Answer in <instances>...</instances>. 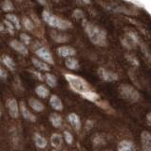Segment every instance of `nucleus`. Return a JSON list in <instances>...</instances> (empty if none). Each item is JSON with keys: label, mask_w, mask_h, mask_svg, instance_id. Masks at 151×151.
<instances>
[{"label": "nucleus", "mask_w": 151, "mask_h": 151, "mask_svg": "<svg viewBox=\"0 0 151 151\" xmlns=\"http://www.w3.org/2000/svg\"><path fill=\"white\" fill-rule=\"evenodd\" d=\"M83 27L92 44L98 46L107 45V32L104 28L88 22L85 19H83Z\"/></svg>", "instance_id": "obj_1"}, {"label": "nucleus", "mask_w": 151, "mask_h": 151, "mask_svg": "<svg viewBox=\"0 0 151 151\" xmlns=\"http://www.w3.org/2000/svg\"><path fill=\"white\" fill-rule=\"evenodd\" d=\"M42 18H43V21L47 25L55 28V29L62 31V30H67L71 27V23L69 21L55 15V14L50 12L48 9H44L42 12Z\"/></svg>", "instance_id": "obj_2"}, {"label": "nucleus", "mask_w": 151, "mask_h": 151, "mask_svg": "<svg viewBox=\"0 0 151 151\" xmlns=\"http://www.w3.org/2000/svg\"><path fill=\"white\" fill-rule=\"evenodd\" d=\"M66 79L68 80V82L69 83V86L73 91L80 94H84L85 93H87L89 90V86L88 82L82 78L78 77V76H74L71 74H66L65 75Z\"/></svg>", "instance_id": "obj_3"}, {"label": "nucleus", "mask_w": 151, "mask_h": 151, "mask_svg": "<svg viewBox=\"0 0 151 151\" xmlns=\"http://www.w3.org/2000/svg\"><path fill=\"white\" fill-rule=\"evenodd\" d=\"M119 93L123 98L129 102H137L140 98V94L137 90L128 84H122L119 87Z\"/></svg>", "instance_id": "obj_4"}, {"label": "nucleus", "mask_w": 151, "mask_h": 151, "mask_svg": "<svg viewBox=\"0 0 151 151\" xmlns=\"http://www.w3.org/2000/svg\"><path fill=\"white\" fill-rule=\"evenodd\" d=\"M139 44V37L133 31L126 32L124 38H122V45L127 49H133Z\"/></svg>", "instance_id": "obj_5"}, {"label": "nucleus", "mask_w": 151, "mask_h": 151, "mask_svg": "<svg viewBox=\"0 0 151 151\" xmlns=\"http://www.w3.org/2000/svg\"><path fill=\"white\" fill-rule=\"evenodd\" d=\"M35 54L39 59H41L42 60L45 61V63H47L48 64H53L54 63L53 55H51L50 51L47 48V47H44V46L39 47V48L35 51Z\"/></svg>", "instance_id": "obj_6"}, {"label": "nucleus", "mask_w": 151, "mask_h": 151, "mask_svg": "<svg viewBox=\"0 0 151 151\" xmlns=\"http://www.w3.org/2000/svg\"><path fill=\"white\" fill-rule=\"evenodd\" d=\"M6 105L8 107V111L10 113L11 117L12 118H18L19 116V111H20V107L18 105V103L15 98H9L7 100Z\"/></svg>", "instance_id": "obj_7"}, {"label": "nucleus", "mask_w": 151, "mask_h": 151, "mask_svg": "<svg viewBox=\"0 0 151 151\" xmlns=\"http://www.w3.org/2000/svg\"><path fill=\"white\" fill-rule=\"evenodd\" d=\"M9 45H10V46L12 47L13 50L16 51L17 53H19L20 55L28 56V54H29V50H28V47L24 44H23L21 41H18V40L13 39V40L10 41Z\"/></svg>", "instance_id": "obj_8"}, {"label": "nucleus", "mask_w": 151, "mask_h": 151, "mask_svg": "<svg viewBox=\"0 0 151 151\" xmlns=\"http://www.w3.org/2000/svg\"><path fill=\"white\" fill-rule=\"evenodd\" d=\"M98 76L103 80H105V81H115V80L118 79L117 74L110 72V71H107L102 67L98 69Z\"/></svg>", "instance_id": "obj_9"}, {"label": "nucleus", "mask_w": 151, "mask_h": 151, "mask_svg": "<svg viewBox=\"0 0 151 151\" xmlns=\"http://www.w3.org/2000/svg\"><path fill=\"white\" fill-rule=\"evenodd\" d=\"M57 53L60 57L63 58H70L76 54V50L71 46H60L57 48Z\"/></svg>", "instance_id": "obj_10"}, {"label": "nucleus", "mask_w": 151, "mask_h": 151, "mask_svg": "<svg viewBox=\"0 0 151 151\" xmlns=\"http://www.w3.org/2000/svg\"><path fill=\"white\" fill-rule=\"evenodd\" d=\"M20 111H21V114L22 116L25 118L26 120L28 121H31V122H35L36 121V117L34 113H31L29 110H28V108L26 107V104L24 102H21L20 103Z\"/></svg>", "instance_id": "obj_11"}, {"label": "nucleus", "mask_w": 151, "mask_h": 151, "mask_svg": "<svg viewBox=\"0 0 151 151\" xmlns=\"http://www.w3.org/2000/svg\"><path fill=\"white\" fill-rule=\"evenodd\" d=\"M142 145L144 151H151V134L147 131H143L141 135Z\"/></svg>", "instance_id": "obj_12"}, {"label": "nucleus", "mask_w": 151, "mask_h": 151, "mask_svg": "<svg viewBox=\"0 0 151 151\" xmlns=\"http://www.w3.org/2000/svg\"><path fill=\"white\" fill-rule=\"evenodd\" d=\"M31 63L32 64L34 65V67L37 68L40 71H45V72H49L50 70V65L43 61L42 60H39V59H36V58H32L31 59Z\"/></svg>", "instance_id": "obj_13"}, {"label": "nucleus", "mask_w": 151, "mask_h": 151, "mask_svg": "<svg viewBox=\"0 0 151 151\" xmlns=\"http://www.w3.org/2000/svg\"><path fill=\"white\" fill-rule=\"evenodd\" d=\"M50 37L56 42H66L69 41V36L66 35L65 33L58 32L56 30L50 31Z\"/></svg>", "instance_id": "obj_14"}, {"label": "nucleus", "mask_w": 151, "mask_h": 151, "mask_svg": "<svg viewBox=\"0 0 151 151\" xmlns=\"http://www.w3.org/2000/svg\"><path fill=\"white\" fill-rule=\"evenodd\" d=\"M5 19H7L8 21H10L13 26L15 27L16 30H20L22 27V23L20 21V19L18 18L15 13H7Z\"/></svg>", "instance_id": "obj_15"}, {"label": "nucleus", "mask_w": 151, "mask_h": 151, "mask_svg": "<svg viewBox=\"0 0 151 151\" xmlns=\"http://www.w3.org/2000/svg\"><path fill=\"white\" fill-rule=\"evenodd\" d=\"M29 105L32 110L37 111V112L43 111L44 109H45L44 104L42 102H40L39 100H37V99H35V98H30L29 99Z\"/></svg>", "instance_id": "obj_16"}, {"label": "nucleus", "mask_w": 151, "mask_h": 151, "mask_svg": "<svg viewBox=\"0 0 151 151\" xmlns=\"http://www.w3.org/2000/svg\"><path fill=\"white\" fill-rule=\"evenodd\" d=\"M50 104L55 111H62L63 110V103L61 101V99L57 96H55V94H53V96H50Z\"/></svg>", "instance_id": "obj_17"}, {"label": "nucleus", "mask_w": 151, "mask_h": 151, "mask_svg": "<svg viewBox=\"0 0 151 151\" xmlns=\"http://www.w3.org/2000/svg\"><path fill=\"white\" fill-rule=\"evenodd\" d=\"M68 120L69 121L70 125H71L75 129L79 130L81 129V120L77 114L75 113H69V116H68Z\"/></svg>", "instance_id": "obj_18"}, {"label": "nucleus", "mask_w": 151, "mask_h": 151, "mask_svg": "<svg viewBox=\"0 0 151 151\" xmlns=\"http://www.w3.org/2000/svg\"><path fill=\"white\" fill-rule=\"evenodd\" d=\"M1 61L9 70H11V71L15 70V60H12V57L8 55H3L1 57Z\"/></svg>", "instance_id": "obj_19"}, {"label": "nucleus", "mask_w": 151, "mask_h": 151, "mask_svg": "<svg viewBox=\"0 0 151 151\" xmlns=\"http://www.w3.org/2000/svg\"><path fill=\"white\" fill-rule=\"evenodd\" d=\"M0 8L6 13H12L15 11V4L12 3V0H3L0 4Z\"/></svg>", "instance_id": "obj_20"}, {"label": "nucleus", "mask_w": 151, "mask_h": 151, "mask_svg": "<svg viewBox=\"0 0 151 151\" xmlns=\"http://www.w3.org/2000/svg\"><path fill=\"white\" fill-rule=\"evenodd\" d=\"M134 144L130 141L124 140L118 145V151H133Z\"/></svg>", "instance_id": "obj_21"}, {"label": "nucleus", "mask_w": 151, "mask_h": 151, "mask_svg": "<svg viewBox=\"0 0 151 151\" xmlns=\"http://www.w3.org/2000/svg\"><path fill=\"white\" fill-rule=\"evenodd\" d=\"M50 142H51V145H53L55 149H59L63 145V138L60 134L54 133L51 135Z\"/></svg>", "instance_id": "obj_22"}, {"label": "nucleus", "mask_w": 151, "mask_h": 151, "mask_svg": "<svg viewBox=\"0 0 151 151\" xmlns=\"http://www.w3.org/2000/svg\"><path fill=\"white\" fill-rule=\"evenodd\" d=\"M34 144L38 148H45L47 145H48V142L44 138L43 136L40 135L39 133H35L34 136Z\"/></svg>", "instance_id": "obj_23"}, {"label": "nucleus", "mask_w": 151, "mask_h": 151, "mask_svg": "<svg viewBox=\"0 0 151 151\" xmlns=\"http://www.w3.org/2000/svg\"><path fill=\"white\" fill-rule=\"evenodd\" d=\"M65 65L67 66V68L70 69V70H76L79 68V63L76 59L72 58V57H70V58H67L65 60Z\"/></svg>", "instance_id": "obj_24"}, {"label": "nucleus", "mask_w": 151, "mask_h": 151, "mask_svg": "<svg viewBox=\"0 0 151 151\" xmlns=\"http://www.w3.org/2000/svg\"><path fill=\"white\" fill-rule=\"evenodd\" d=\"M50 121L54 127H60L62 126V117L57 113H51L50 116Z\"/></svg>", "instance_id": "obj_25"}, {"label": "nucleus", "mask_w": 151, "mask_h": 151, "mask_svg": "<svg viewBox=\"0 0 151 151\" xmlns=\"http://www.w3.org/2000/svg\"><path fill=\"white\" fill-rule=\"evenodd\" d=\"M22 26L24 27V28L26 30L28 31H34V22H32L31 19L29 17H27V16H24L22 18Z\"/></svg>", "instance_id": "obj_26"}, {"label": "nucleus", "mask_w": 151, "mask_h": 151, "mask_svg": "<svg viewBox=\"0 0 151 151\" xmlns=\"http://www.w3.org/2000/svg\"><path fill=\"white\" fill-rule=\"evenodd\" d=\"M35 93L36 94L41 98H46L47 96L50 94V91L49 89H47L43 85H39L35 88Z\"/></svg>", "instance_id": "obj_27"}, {"label": "nucleus", "mask_w": 151, "mask_h": 151, "mask_svg": "<svg viewBox=\"0 0 151 151\" xmlns=\"http://www.w3.org/2000/svg\"><path fill=\"white\" fill-rule=\"evenodd\" d=\"M45 79H46L47 84L50 87H55L56 85H57V78H56V77L53 74L47 73L45 75Z\"/></svg>", "instance_id": "obj_28"}, {"label": "nucleus", "mask_w": 151, "mask_h": 151, "mask_svg": "<svg viewBox=\"0 0 151 151\" xmlns=\"http://www.w3.org/2000/svg\"><path fill=\"white\" fill-rule=\"evenodd\" d=\"M3 23H4V25H5V27H6V31L9 33V34H11V35H13L15 33V30H16V28L15 27L12 25V24L10 22V21H8L7 19H4L3 20Z\"/></svg>", "instance_id": "obj_29"}, {"label": "nucleus", "mask_w": 151, "mask_h": 151, "mask_svg": "<svg viewBox=\"0 0 151 151\" xmlns=\"http://www.w3.org/2000/svg\"><path fill=\"white\" fill-rule=\"evenodd\" d=\"M82 96L85 98H87L88 100H89V101H95V100H97V99L99 98L98 94L95 92H92V91H88L87 93H85L84 94H82Z\"/></svg>", "instance_id": "obj_30"}, {"label": "nucleus", "mask_w": 151, "mask_h": 151, "mask_svg": "<svg viewBox=\"0 0 151 151\" xmlns=\"http://www.w3.org/2000/svg\"><path fill=\"white\" fill-rule=\"evenodd\" d=\"M20 41L24 44L26 46L27 45H29L31 44V38L29 34H27V33H21L20 34Z\"/></svg>", "instance_id": "obj_31"}, {"label": "nucleus", "mask_w": 151, "mask_h": 151, "mask_svg": "<svg viewBox=\"0 0 151 151\" xmlns=\"http://www.w3.org/2000/svg\"><path fill=\"white\" fill-rule=\"evenodd\" d=\"M73 17L75 19H84V16H85V14H84V12L82 11V9H74V12H73Z\"/></svg>", "instance_id": "obj_32"}, {"label": "nucleus", "mask_w": 151, "mask_h": 151, "mask_svg": "<svg viewBox=\"0 0 151 151\" xmlns=\"http://www.w3.org/2000/svg\"><path fill=\"white\" fill-rule=\"evenodd\" d=\"M64 138L69 145H71L73 142V136L69 131H64Z\"/></svg>", "instance_id": "obj_33"}, {"label": "nucleus", "mask_w": 151, "mask_h": 151, "mask_svg": "<svg viewBox=\"0 0 151 151\" xmlns=\"http://www.w3.org/2000/svg\"><path fill=\"white\" fill-rule=\"evenodd\" d=\"M0 78L3 80L8 78V72L3 67H1V66H0Z\"/></svg>", "instance_id": "obj_34"}, {"label": "nucleus", "mask_w": 151, "mask_h": 151, "mask_svg": "<svg viewBox=\"0 0 151 151\" xmlns=\"http://www.w3.org/2000/svg\"><path fill=\"white\" fill-rule=\"evenodd\" d=\"M126 59L127 60H129V61H131L132 63H133L134 65H139V61L137 59H135L134 57H132V56H126Z\"/></svg>", "instance_id": "obj_35"}, {"label": "nucleus", "mask_w": 151, "mask_h": 151, "mask_svg": "<svg viewBox=\"0 0 151 151\" xmlns=\"http://www.w3.org/2000/svg\"><path fill=\"white\" fill-rule=\"evenodd\" d=\"M5 32H7L5 25H4L3 22H0V33H5Z\"/></svg>", "instance_id": "obj_36"}, {"label": "nucleus", "mask_w": 151, "mask_h": 151, "mask_svg": "<svg viewBox=\"0 0 151 151\" xmlns=\"http://www.w3.org/2000/svg\"><path fill=\"white\" fill-rule=\"evenodd\" d=\"M36 1L38 2L41 6H44V7L48 6V0H36Z\"/></svg>", "instance_id": "obj_37"}, {"label": "nucleus", "mask_w": 151, "mask_h": 151, "mask_svg": "<svg viewBox=\"0 0 151 151\" xmlns=\"http://www.w3.org/2000/svg\"><path fill=\"white\" fill-rule=\"evenodd\" d=\"M146 119H147V121L151 124V112L147 113V115H146Z\"/></svg>", "instance_id": "obj_38"}, {"label": "nucleus", "mask_w": 151, "mask_h": 151, "mask_svg": "<svg viewBox=\"0 0 151 151\" xmlns=\"http://www.w3.org/2000/svg\"><path fill=\"white\" fill-rule=\"evenodd\" d=\"M82 2L84 4H89V3H90V0H82Z\"/></svg>", "instance_id": "obj_39"}, {"label": "nucleus", "mask_w": 151, "mask_h": 151, "mask_svg": "<svg viewBox=\"0 0 151 151\" xmlns=\"http://www.w3.org/2000/svg\"><path fill=\"white\" fill-rule=\"evenodd\" d=\"M0 117H1V109H0Z\"/></svg>", "instance_id": "obj_40"}]
</instances>
